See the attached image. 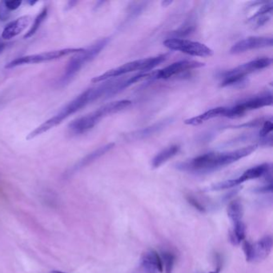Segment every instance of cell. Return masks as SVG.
<instances>
[{"label":"cell","mask_w":273,"mask_h":273,"mask_svg":"<svg viewBox=\"0 0 273 273\" xmlns=\"http://www.w3.org/2000/svg\"><path fill=\"white\" fill-rule=\"evenodd\" d=\"M163 45L170 50L180 51L192 56L208 57L213 55L212 49L207 47L205 44L185 39H167L163 42Z\"/></svg>","instance_id":"8992f818"},{"label":"cell","mask_w":273,"mask_h":273,"mask_svg":"<svg viewBox=\"0 0 273 273\" xmlns=\"http://www.w3.org/2000/svg\"><path fill=\"white\" fill-rule=\"evenodd\" d=\"M272 12H273V2H270L261 6V8L256 11V14H254L252 17L250 18L249 21H253L256 18L262 16V15H271Z\"/></svg>","instance_id":"d4e9b609"},{"label":"cell","mask_w":273,"mask_h":273,"mask_svg":"<svg viewBox=\"0 0 273 273\" xmlns=\"http://www.w3.org/2000/svg\"><path fill=\"white\" fill-rule=\"evenodd\" d=\"M257 147V145H251L226 153H206L194 159L179 163L177 168L185 172L208 173L248 156L256 151Z\"/></svg>","instance_id":"6da1fadb"},{"label":"cell","mask_w":273,"mask_h":273,"mask_svg":"<svg viewBox=\"0 0 273 273\" xmlns=\"http://www.w3.org/2000/svg\"><path fill=\"white\" fill-rule=\"evenodd\" d=\"M273 38L266 36H251L239 41L232 47V54L243 53L253 49L264 48L273 46Z\"/></svg>","instance_id":"7c38bea8"},{"label":"cell","mask_w":273,"mask_h":273,"mask_svg":"<svg viewBox=\"0 0 273 273\" xmlns=\"http://www.w3.org/2000/svg\"><path fill=\"white\" fill-rule=\"evenodd\" d=\"M226 112L227 108H224V107L212 108V109H210L205 113H203V114L186 119L184 121V123L187 125H191V126H198V125L204 123L205 121L214 119V118L221 117H225Z\"/></svg>","instance_id":"ac0fdd59"},{"label":"cell","mask_w":273,"mask_h":273,"mask_svg":"<svg viewBox=\"0 0 273 273\" xmlns=\"http://www.w3.org/2000/svg\"><path fill=\"white\" fill-rule=\"evenodd\" d=\"M227 212H228V216L233 225L242 221L243 206H242L241 203L238 200H234L229 203Z\"/></svg>","instance_id":"ffe728a7"},{"label":"cell","mask_w":273,"mask_h":273,"mask_svg":"<svg viewBox=\"0 0 273 273\" xmlns=\"http://www.w3.org/2000/svg\"><path fill=\"white\" fill-rule=\"evenodd\" d=\"M32 18L29 15H24L22 17L18 18L14 21L9 23L2 30V39H11L21 34L22 32L26 30V28L30 25Z\"/></svg>","instance_id":"5bb4252c"},{"label":"cell","mask_w":273,"mask_h":273,"mask_svg":"<svg viewBox=\"0 0 273 273\" xmlns=\"http://www.w3.org/2000/svg\"><path fill=\"white\" fill-rule=\"evenodd\" d=\"M114 147V143H110V144H106V145L100 147V148L94 151V152L90 153V154L87 155L84 158L81 159L78 163H77V164L73 167V168L71 170L69 173H70V175H72V174L77 172V171H79V170L82 169L83 167H87V166L89 165L91 163L95 162V160H97L99 158H100V157L103 156H104L106 153H108V152L112 150Z\"/></svg>","instance_id":"2e32d148"},{"label":"cell","mask_w":273,"mask_h":273,"mask_svg":"<svg viewBox=\"0 0 273 273\" xmlns=\"http://www.w3.org/2000/svg\"><path fill=\"white\" fill-rule=\"evenodd\" d=\"M172 122V119H163V120L157 122L154 124L150 125L149 127H144L141 129L125 134L123 136V140H126V141L144 140V139L154 136L156 134L159 133L161 131L165 129V127H167Z\"/></svg>","instance_id":"4fadbf2b"},{"label":"cell","mask_w":273,"mask_h":273,"mask_svg":"<svg viewBox=\"0 0 273 273\" xmlns=\"http://www.w3.org/2000/svg\"><path fill=\"white\" fill-rule=\"evenodd\" d=\"M11 16V11H9L5 1H0V21L5 22Z\"/></svg>","instance_id":"4316f807"},{"label":"cell","mask_w":273,"mask_h":273,"mask_svg":"<svg viewBox=\"0 0 273 273\" xmlns=\"http://www.w3.org/2000/svg\"><path fill=\"white\" fill-rule=\"evenodd\" d=\"M171 3H172V1H163V2H162L163 6H167L168 5L171 4Z\"/></svg>","instance_id":"e575fe53"},{"label":"cell","mask_w":273,"mask_h":273,"mask_svg":"<svg viewBox=\"0 0 273 273\" xmlns=\"http://www.w3.org/2000/svg\"><path fill=\"white\" fill-rule=\"evenodd\" d=\"M108 42L109 39H101L90 46L88 48L84 49L82 52L77 54V55L71 59L64 71L63 77L60 78L61 84L64 85L70 82L71 79L80 71L85 64L93 60L101 52L102 50L106 47Z\"/></svg>","instance_id":"277c9868"},{"label":"cell","mask_w":273,"mask_h":273,"mask_svg":"<svg viewBox=\"0 0 273 273\" xmlns=\"http://www.w3.org/2000/svg\"><path fill=\"white\" fill-rule=\"evenodd\" d=\"M245 225L242 221L233 225V230L230 233V240L233 245H239L245 238Z\"/></svg>","instance_id":"44dd1931"},{"label":"cell","mask_w":273,"mask_h":273,"mask_svg":"<svg viewBox=\"0 0 273 273\" xmlns=\"http://www.w3.org/2000/svg\"><path fill=\"white\" fill-rule=\"evenodd\" d=\"M6 45V43H4V42H0V53L2 52V51L4 50Z\"/></svg>","instance_id":"836d02e7"},{"label":"cell","mask_w":273,"mask_h":273,"mask_svg":"<svg viewBox=\"0 0 273 273\" xmlns=\"http://www.w3.org/2000/svg\"><path fill=\"white\" fill-rule=\"evenodd\" d=\"M262 123V119H255L253 121H250L248 123H243L242 125H238L234 127H258L259 125H261Z\"/></svg>","instance_id":"4dcf8cb0"},{"label":"cell","mask_w":273,"mask_h":273,"mask_svg":"<svg viewBox=\"0 0 273 273\" xmlns=\"http://www.w3.org/2000/svg\"><path fill=\"white\" fill-rule=\"evenodd\" d=\"M273 129V120L272 119H267L264 122L262 128L260 131L259 136L261 138V140L269 137V135L271 133Z\"/></svg>","instance_id":"484cf974"},{"label":"cell","mask_w":273,"mask_h":273,"mask_svg":"<svg viewBox=\"0 0 273 273\" xmlns=\"http://www.w3.org/2000/svg\"><path fill=\"white\" fill-rule=\"evenodd\" d=\"M104 107L98 110L92 112L84 117L75 119L68 126V130L72 135H82L92 129L104 117H107L106 112H104Z\"/></svg>","instance_id":"9c48e42d"},{"label":"cell","mask_w":273,"mask_h":273,"mask_svg":"<svg viewBox=\"0 0 273 273\" xmlns=\"http://www.w3.org/2000/svg\"><path fill=\"white\" fill-rule=\"evenodd\" d=\"M273 63L272 58L264 57L259 58L256 60L238 66L236 68H233L231 70L227 71L223 74V77H240L246 78L248 75L251 74L252 72H257L259 70H262L271 65Z\"/></svg>","instance_id":"8fae6325"},{"label":"cell","mask_w":273,"mask_h":273,"mask_svg":"<svg viewBox=\"0 0 273 273\" xmlns=\"http://www.w3.org/2000/svg\"><path fill=\"white\" fill-rule=\"evenodd\" d=\"M195 24H193V23L185 24L184 25L181 26L176 32H173L172 36H174L173 38L182 39V37H184V36L192 34L195 31Z\"/></svg>","instance_id":"cb8c5ba5"},{"label":"cell","mask_w":273,"mask_h":273,"mask_svg":"<svg viewBox=\"0 0 273 273\" xmlns=\"http://www.w3.org/2000/svg\"><path fill=\"white\" fill-rule=\"evenodd\" d=\"M83 50L84 48H66L56 50V51H47L43 53L25 55L8 63L6 65V68H14L19 66L27 65V64H40L43 62L59 60L72 54L80 53Z\"/></svg>","instance_id":"5b68a950"},{"label":"cell","mask_w":273,"mask_h":273,"mask_svg":"<svg viewBox=\"0 0 273 273\" xmlns=\"http://www.w3.org/2000/svg\"><path fill=\"white\" fill-rule=\"evenodd\" d=\"M272 191H273V184H272V183L267 184V185H265V186L261 187V188H258V189H255V192L258 193H272Z\"/></svg>","instance_id":"1f68e13d"},{"label":"cell","mask_w":273,"mask_h":273,"mask_svg":"<svg viewBox=\"0 0 273 273\" xmlns=\"http://www.w3.org/2000/svg\"><path fill=\"white\" fill-rule=\"evenodd\" d=\"M272 165L270 163H262L260 165L251 167L242 174V176L239 178L233 179V180H226L224 182L212 185V190H223V189H232L233 187L237 186L242 183L245 182L247 180H254L260 178L264 176H268L271 172Z\"/></svg>","instance_id":"ba28073f"},{"label":"cell","mask_w":273,"mask_h":273,"mask_svg":"<svg viewBox=\"0 0 273 273\" xmlns=\"http://www.w3.org/2000/svg\"><path fill=\"white\" fill-rule=\"evenodd\" d=\"M47 13H48L47 7H44V8L42 9L40 13L36 16L34 23L32 24L29 31L26 33L24 38H31V37H32V36L36 34V32H38L39 28H40V26L42 25V23L44 22L45 19L47 18Z\"/></svg>","instance_id":"7402d4cb"},{"label":"cell","mask_w":273,"mask_h":273,"mask_svg":"<svg viewBox=\"0 0 273 273\" xmlns=\"http://www.w3.org/2000/svg\"><path fill=\"white\" fill-rule=\"evenodd\" d=\"M216 269L215 271L211 272L210 273H220L222 269V260H221V256L220 255L217 254L216 256Z\"/></svg>","instance_id":"d6a6232c"},{"label":"cell","mask_w":273,"mask_h":273,"mask_svg":"<svg viewBox=\"0 0 273 273\" xmlns=\"http://www.w3.org/2000/svg\"><path fill=\"white\" fill-rule=\"evenodd\" d=\"M243 249L246 256V261H252V243L248 241H244L243 243Z\"/></svg>","instance_id":"f1b7e54d"},{"label":"cell","mask_w":273,"mask_h":273,"mask_svg":"<svg viewBox=\"0 0 273 273\" xmlns=\"http://www.w3.org/2000/svg\"><path fill=\"white\" fill-rule=\"evenodd\" d=\"M100 99H101V97L97 87L86 90L83 93L78 95L76 99L71 101L69 104H67L64 108H62L57 114L36 127V129L28 134L26 139L28 140H33L34 138L47 132L49 130L52 129L60 124L64 119L71 117L72 115L77 113L92 102Z\"/></svg>","instance_id":"7a4b0ae2"},{"label":"cell","mask_w":273,"mask_h":273,"mask_svg":"<svg viewBox=\"0 0 273 273\" xmlns=\"http://www.w3.org/2000/svg\"><path fill=\"white\" fill-rule=\"evenodd\" d=\"M180 149V147L179 145H172L159 152L153 158V163H152L153 168H158L162 164L166 163L168 159H172V157L178 154Z\"/></svg>","instance_id":"d6986e66"},{"label":"cell","mask_w":273,"mask_h":273,"mask_svg":"<svg viewBox=\"0 0 273 273\" xmlns=\"http://www.w3.org/2000/svg\"><path fill=\"white\" fill-rule=\"evenodd\" d=\"M167 56L165 55H158L155 57L147 58L142 60H134L127 64L113 68L111 70L107 71L102 75L98 77H94L91 79L92 83H100L104 81L108 80L110 78H117V77H123V75L128 74L130 72H149L153 70V68H156L157 66L165 61Z\"/></svg>","instance_id":"3957f363"},{"label":"cell","mask_w":273,"mask_h":273,"mask_svg":"<svg viewBox=\"0 0 273 273\" xmlns=\"http://www.w3.org/2000/svg\"><path fill=\"white\" fill-rule=\"evenodd\" d=\"M187 200L190 203L191 205L193 206L195 209L198 210L200 212H205L206 209L200 202L198 201L195 197L192 195H188L187 196Z\"/></svg>","instance_id":"83f0119b"},{"label":"cell","mask_w":273,"mask_h":273,"mask_svg":"<svg viewBox=\"0 0 273 273\" xmlns=\"http://www.w3.org/2000/svg\"><path fill=\"white\" fill-rule=\"evenodd\" d=\"M273 248V238L269 235L265 236L259 241L252 244V261L260 262L267 258Z\"/></svg>","instance_id":"e0dca14e"},{"label":"cell","mask_w":273,"mask_h":273,"mask_svg":"<svg viewBox=\"0 0 273 273\" xmlns=\"http://www.w3.org/2000/svg\"><path fill=\"white\" fill-rule=\"evenodd\" d=\"M273 105V95L271 93L262 94V95L249 98L247 100L236 104L232 108H227L225 117L236 118L241 117L248 111L256 110L258 108Z\"/></svg>","instance_id":"52a82bcc"},{"label":"cell","mask_w":273,"mask_h":273,"mask_svg":"<svg viewBox=\"0 0 273 273\" xmlns=\"http://www.w3.org/2000/svg\"><path fill=\"white\" fill-rule=\"evenodd\" d=\"M205 64L201 62L195 61V60H181L176 62L171 65L167 66L166 68L156 71L152 73V78L155 79H167L171 77L181 74L187 71L193 70L195 68H202Z\"/></svg>","instance_id":"30bf717a"},{"label":"cell","mask_w":273,"mask_h":273,"mask_svg":"<svg viewBox=\"0 0 273 273\" xmlns=\"http://www.w3.org/2000/svg\"><path fill=\"white\" fill-rule=\"evenodd\" d=\"M163 267L164 268L165 273H172L174 265L176 261V256L170 252H163L160 256Z\"/></svg>","instance_id":"603a6c76"},{"label":"cell","mask_w":273,"mask_h":273,"mask_svg":"<svg viewBox=\"0 0 273 273\" xmlns=\"http://www.w3.org/2000/svg\"><path fill=\"white\" fill-rule=\"evenodd\" d=\"M50 273H64V272H60V271H51V272H50Z\"/></svg>","instance_id":"d590c367"},{"label":"cell","mask_w":273,"mask_h":273,"mask_svg":"<svg viewBox=\"0 0 273 273\" xmlns=\"http://www.w3.org/2000/svg\"><path fill=\"white\" fill-rule=\"evenodd\" d=\"M22 1L20 0H12V1H5V5L9 11H15L21 6Z\"/></svg>","instance_id":"f546056e"},{"label":"cell","mask_w":273,"mask_h":273,"mask_svg":"<svg viewBox=\"0 0 273 273\" xmlns=\"http://www.w3.org/2000/svg\"><path fill=\"white\" fill-rule=\"evenodd\" d=\"M141 266L145 273H162L163 271L160 256L154 250L144 252L141 259Z\"/></svg>","instance_id":"9a60e30c"}]
</instances>
